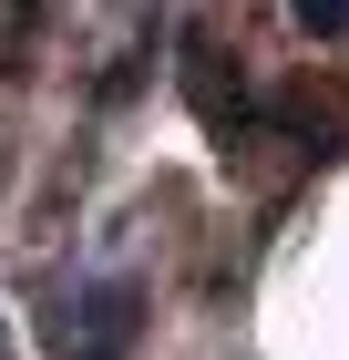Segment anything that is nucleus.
<instances>
[{"label": "nucleus", "mask_w": 349, "mask_h": 360, "mask_svg": "<svg viewBox=\"0 0 349 360\" xmlns=\"http://www.w3.org/2000/svg\"><path fill=\"white\" fill-rule=\"evenodd\" d=\"M185 103H195V124H206L216 144H246V134H257V93H246V72H226L216 52L185 62Z\"/></svg>", "instance_id": "f03ea898"}, {"label": "nucleus", "mask_w": 349, "mask_h": 360, "mask_svg": "<svg viewBox=\"0 0 349 360\" xmlns=\"http://www.w3.org/2000/svg\"><path fill=\"white\" fill-rule=\"evenodd\" d=\"M144 330V288L134 278H93L72 309H62V360H124Z\"/></svg>", "instance_id": "f257e3e1"}, {"label": "nucleus", "mask_w": 349, "mask_h": 360, "mask_svg": "<svg viewBox=\"0 0 349 360\" xmlns=\"http://www.w3.org/2000/svg\"><path fill=\"white\" fill-rule=\"evenodd\" d=\"M298 31H308V41H349V0H308Z\"/></svg>", "instance_id": "7ed1b4c3"}, {"label": "nucleus", "mask_w": 349, "mask_h": 360, "mask_svg": "<svg viewBox=\"0 0 349 360\" xmlns=\"http://www.w3.org/2000/svg\"><path fill=\"white\" fill-rule=\"evenodd\" d=\"M0 360H11V340H0Z\"/></svg>", "instance_id": "20e7f679"}]
</instances>
